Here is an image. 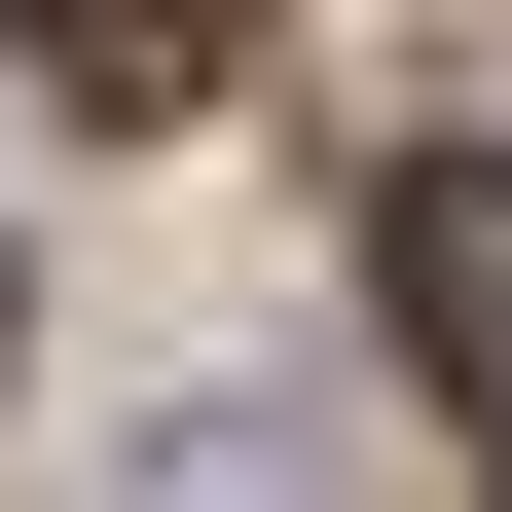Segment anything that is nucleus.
Wrapping results in <instances>:
<instances>
[{"instance_id":"f03ea898","label":"nucleus","mask_w":512,"mask_h":512,"mask_svg":"<svg viewBox=\"0 0 512 512\" xmlns=\"http://www.w3.org/2000/svg\"><path fill=\"white\" fill-rule=\"evenodd\" d=\"M0 37H37V110H220L293 0H0Z\"/></svg>"},{"instance_id":"f257e3e1","label":"nucleus","mask_w":512,"mask_h":512,"mask_svg":"<svg viewBox=\"0 0 512 512\" xmlns=\"http://www.w3.org/2000/svg\"><path fill=\"white\" fill-rule=\"evenodd\" d=\"M366 293H403V366L512 439V110H439V147L366 183Z\"/></svg>"}]
</instances>
